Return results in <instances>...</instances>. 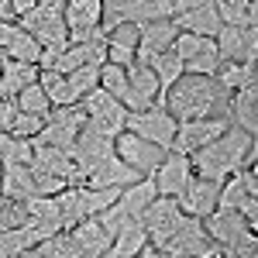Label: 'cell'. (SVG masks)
Returning a JSON list of instances; mask_svg holds the SVG:
<instances>
[{"mask_svg": "<svg viewBox=\"0 0 258 258\" xmlns=\"http://www.w3.org/2000/svg\"><path fill=\"white\" fill-rule=\"evenodd\" d=\"M231 93L220 90L214 76H179L165 90V110L176 120H210L227 117Z\"/></svg>", "mask_w": 258, "mask_h": 258, "instance_id": "1", "label": "cell"}, {"mask_svg": "<svg viewBox=\"0 0 258 258\" xmlns=\"http://www.w3.org/2000/svg\"><path fill=\"white\" fill-rule=\"evenodd\" d=\"M258 152L255 148V135H244L241 127H227L217 141H210L207 148H200L189 155L193 176L197 179H210V182H224L227 176H234L241 165L248 162V155Z\"/></svg>", "mask_w": 258, "mask_h": 258, "instance_id": "2", "label": "cell"}, {"mask_svg": "<svg viewBox=\"0 0 258 258\" xmlns=\"http://www.w3.org/2000/svg\"><path fill=\"white\" fill-rule=\"evenodd\" d=\"M176 124L179 120L165 110V103H152V107H145V110L127 114L124 131H131V135H138L141 141H148V145H155L162 152H169V148H172V135H176Z\"/></svg>", "mask_w": 258, "mask_h": 258, "instance_id": "3", "label": "cell"}, {"mask_svg": "<svg viewBox=\"0 0 258 258\" xmlns=\"http://www.w3.org/2000/svg\"><path fill=\"white\" fill-rule=\"evenodd\" d=\"M80 107H83V114H86V127H90V131H97L100 138H110V141H114L120 131H124L127 110H124L110 93L93 90V93H86V97L80 100Z\"/></svg>", "mask_w": 258, "mask_h": 258, "instance_id": "4", "label": "cell"}, {"mask_svg": "<svg viewBox=\"0 0 258 258\" xmlns=\"http://www.w3.org/2000/svg\"><path fill=\"white\" fill-rule=\"evenodd\" d=\"M203 224V231H207V238L214 241V244H220L224 251L227 248H238V244H251V241H258V224H251V220H244L241 214H234V210H214L210 217L200 220Z\"/></svg>", "mask_w": 258, "mask_h": 258, "instance_id": "5", "label": "cell"}, {"mask_svg": "<svg viewBox=\"0 0 258 258\" xmlns=\"http://www.w3.org/2000/svg\"><path fill=\"white\" fill-rule=\"evenodd\" d=\"M83 127H86V114H83V107H52V114L45 120V127L38 131L41 145H52V148H59V152H69L76 138L83 135Z\"/></svg>", "mask_w": 258, "mask_h": 258, "instance_id": "6", "label": "cell"}, {"mask_svg": "<svg viewBox=\"0 0 258 258\" xmlns=\"http://www.w3.org/2000/svg\"><path fill=\"white\" fill-rule=\"evenodd\" d=\"M182 220H186V214L176 207V200L155 197L148 203L145 217H141V227H145V234H148V244H152V248H162V244L182 227Z\"/></svg>", "mask_w": 258, "mask_h": 258, "instance_id": "7", "label": "cell"}, {"mask_svg": "<svg viewBox=\"0 0 258 258\" xmlns=\"http://www.w3.org/2000/svg\"><path fill=\"white\" fill-rule=\"evenodd\" d=\"M231 127L227 117H210V120H179L176 135H172V148L176 155H193L200 148H207L210 141H217L224 131Z\"/></svg>", "mask_w": 258, "mask_h": 258, "instance_id": "8", "label": "cell"}, {"mask_svg": "<svg viewBox=\"0 0 258 258\" xmlns=\"http://www.w3.org/2000/svg\"><path fill=\"white\" fill-rule=\"evenodd\" d=\"M62 24L69 31V41H103L100 28V0H66Z\"/></svg>", "mask_w": 258, "mask_h": 258, "instance_id": "9", "label": "cell"}, {"mask_svg": "<svg viewBox=\"0 0 258 258\" xmlns=\"http://www.w3.org/2000/svg\"><path fill=\"white\" fill-rule=\"evenodd\" d=\"M114 155H117L127 169H135L138 176H152L155 169H159V162L169 155V152H162L155 145H148V141H141L138 135H131V131H120L117 138H114Z\"/></svg>", "mask_w": 258, "mask_h": 258, "instance_id": "10", "label": "cell"}, {"mask_svg": "<svg viewBox=\"0 0 258 258\" xmlns=\"http://www.w3.org/2000/svg\"><path fill=\"white\" fill-rule=\"evenodd\" d=\"M217 55L220 62H258V28H231L224 24L217 31Z\"/></svg>", "mask_w": 258, "mask_h": 258, "instance_id": "11", "label": "cell"}, {"mask_svg": "<svg viewBox=\"0 0 258 258\" xmlns=\"http://www.w3.org/2000/svg\"><path fill=\"white\" fill-rule=\"evenodd\" d=\"M152 182H155V193H159V197L179 200V197H182V189L193 182L189 155H176V152H169V155L159 162V169L152 172Z\"/></svg>", "mask_w": 258, "mask_h": 258, "instance_id": "12", "label": "cell"}, {"mask_svg": "<svg viewBox=\"0 0 258 258\" xmlns=\"http://www.w3.org/2000/svg\"><path fill=\"white\" fill-rule=\"evenodd\" d=\"M176 35H179V31H176V24H172V21H148V24H141L138 48H135V62L152 66L162 52H169V48H172Z\"/></svg>", "mask_w": 258, "mask_h": 258, "instance_id": "13", "label": "cell"}, {"mask_svg": "<svg viewBox=\"0 0 258 258\" xmlns=\"http://www.w3.org/2000/svg\"><path fill=\"white\" fill-rule=\"evenodd\" d=\"M124 76H127V90H131V114L152 107V103H165V93H162V86H159V80H155V73H152V66L131 62V66L124 69Z\"/></svg>", "mask_w": 258, "mask_h": 258, "instance_id": "14", "label": "cell"}, {"mask_svg": "<svg viewBox=\"0 0 258 258\" xmlns=\"http://www.w3.org/2000/svg\"><path fill=\"white\" fill-rule=\"evenodd\" d=\"M217 197H220V182H210V179H197L182 189V197L176 200V207L193 220H203L217 210Z\"/></svg>", "mask_w": 258, "mask_h": 258, "instance_id": "15", "label": "cell"}, {"mask_svg": "<svg viewBox=\"0 0 258 258\" xmlns=\"http://www.w3.org/2000/svg\"><path fill=\"white\" fill-rule=\"evenodd\" d=\"M227 120L244 135H258V83L241 86L227 100Z\"/></svg>", "mask_w": 258, "mask_h": 258, "instance_id": "16", "label": "cell"}, {"mask_svg": "<svg viewBox=\"0 0 258 258\" xmlns=\"http://www.w3.org/2000/svg\"><path fill=\"white\" fill-rule=\"evenodd\" d=\"M176 31H186V35H197V38H217V31L224 28L220 24V14L214 4H203V7H189V11H179L176 18Z\"/></svg>", "mask_w": 258, "mask_h": 258, "instance_id": "17", "label": "cell"}, {"mask_svg": "<svg viewBox=\"0 0 258 258\" xmlns=\"http://www.w3.org/2000/svg\"><path fill=\"white\" fill-rule=\"evenodd\" d=\"M69 234H73V241L80 244L83 255L100 258L107 248H110V234L100 227L97 217H86V220H80V224H73V227H69Z\"/></svg>", "mask_w": 258, "mask_h": 258, "instance_id": "18", "label": "cell"}, {"mask_svg": "<svg viewBox=\"0 0 258 258\" xmlns=\"http://www.w3.org/2000/svg\"><path fill=\"white\" fill-rule=\"evenodd\" d=\"M31 83H38V66H31V62H4V69H0V97H18L24 86H31Z\"/></svg>", "mask_w": 258, "mask_h": 258, "instance_id": "19", "label": "cell"}, {"mask_svg": "<svg viewBox=\"0 0 258 258\" xmlns=\"http://www.w3.org/2000/svg\"><path fill=\"white\" fill-rule=\"evenodd\" d=\"M220 24L231 28H258V0H214Z\"/></svg>", "mask_w": 258, "mask_h": 258, "instance_id": "20", "label": "cell"}, {"mask_svg": "<svg viewBox=\"0 0 258 258\" xmlns=\"http://www.w3.org/2000/svg\"><path fill=\"white\" fill-rule=\"evenodd\" d=\"M214 83H217L220 90L234 93L241 86L258 83V69H255V62H220L217 73H214Z\"/></svg>", "mask_w": 258, "mask_h": 258, "instance_id": "21", "label": "cell"}, {"mask_svg": "<svg viewBox=\"0 0 258 258\" xmlns=\"http://www.w3.org/2000/svg\"><path fill=\"white\" fill-rule=\"evenodd\" d=\"M145 244H148V234H145L141 220H135V224L120 227L117 234L110 238V248H107V251H114L117 258H138L141 251H145Z\"/></svg>", "mask_w": 258, "mask_h": 258, "instance_id": "22", "label": "cell"}, {"mask_svg": "<svg viewBox=\"0 0 258 258\" xmlns=\"http://www.w3.org/2000/svg\"><path fill=\"white\" fill-rule=\"evenodd\" d=\"M62 11H66V0H41L35 11H28L24 18H18L21 31H38V28H48V24H62Z\"/></svg>", "mask_w": 258, "mask_h": 258, "instance_id": "23", "label": "cell"}, {"mask_svg": "<svg viewBox=\"0 0 258 258\" xmlns=\"http://www.w3.org/2000/svg\"><path fill=\"white\" fill-rule=\"evenodd\" d=\"M38 86H41V93L48 97L52 107H76V97H73V90H69V83H66L62 73L38 69Z\"/></svg>", "mask_w": 258, "mask_h": 258, "instance_id": "24", "label": "cell"}, {"mask_svg": "<svg viewBox=\"0 0 258 258\" xmlns=\"http://www.w3.org/2000/svg\"><path fill=\"white\" fill-rule=\"evenodd\" d=\"M100 90L103 93H110V97L117 100L120 107L131 114V90H127V76H124V69L120 66H100Z\"/></svg>", "mask_w": 258, "mask_h": 258, "instance_id": "25", "label": "cell"}, {"mask_svg": "<svg viewBox=\"0 0 258 258\" xmlns=\"http://www.w3.org/2000/svg\"><path fill=\"white\" fill-rule=\"evenodd\" d=\"M31 152H35L31 138L0 135V165H31Z\"/></svg>", "mask_w": 258, "mask_h": 258, "instance_id": "26", "label": "cell"}, {"mask_svg": "<svg viewBox=\"0 0 258 258\" xmlns=\"http://www.w3.org/2000/svg\"><path fill=\"white\" fill-rule=\"evenodd\" d=\"M4 55L11 62H31V66H38V59H41V45L28 31H21L18 28V35L7 41V48H4Z\"/></svg>", "mask_w": 258, "mask_h": 258, "instance_id": "27", "label": "cell"}, {"mask_svg": "<svg viewBox=\"0 0 258 258\" xmlns=\"http://www.w3.org/2000/svg\"><path fill=\"white\" fill-rule=\"evenodd\" d=\"M14 103H18L21 114H31V117H48V114H52V103H48V97H45V93H41L38 83L24 86L18 97H14Z\"/></svg>", "mask_w": 258, "mask_h": 258, "instance_id": "28", "label": "cell"}, {"mask_svg": "<svg viewBox=\"0 0 258 258\" xmlns=\"http://www.w3.org/2000/svg\"><path fill=\"white\" fill-rule=\"evenodd\" d=\"M66 83H69L73 97H76V103H80L86 93L100 90V66H80V69H73V73L66 76Z\"/></svg>", "mask_w": 258, "mask_h": 258, "instance_id": "29", "label": "cell"}, {"mask_svg": "<svg viewBox=\"0 0 258 258\" xmlns=\"http://www.w3.org/2000/svg\"><path fill=\"white\" fill-rule=\"evenodd\" d=\"M152 73H155V80H159L162 93H165V90H169L179 76H186V73H182V62H179V55L172 52V48H169V52H162L159 59L152 62Z\"/></svg>", "mask_w": 258, "mask_h": 258, "instance_id": "30", "label": "cell"}, {"mask_svg": "<svg viewBox=\"0 0 258 258\" xmlns=\"http://www.w3.org/2000/svg\"><path fill=\"white\" fill-rule=\"evenodd\" d=\"M45 120L48 117H31V114H21L18 110V120H14V127H11L7 135H14V138H38V131L45 127Z\"/></svg>", "mask_w": 258, "mask_h": 258, "instance_id": "31", "label": "cell"}, {"mask_svg": "<svg viewBox=\"0 0 258 258\" xmlns=\"http://www.w3.org/2000/svg\"><path fill=\"white\" fill-rule=\"evenodd\" d=\"M18 120V103L11 97H0V135H7Z\"/></svg>", "mask_w": 258, "mask_h": 258, "instance_id": "32", "label": "cell"}, {"mask_svg": "<svg viewBox=\"0 0 258 258\" xmlns=\"http://www.w3.org/2000/svg\"><path fill=\"white\" fill-rule=\"evenodd\" d=\"M224 255L227 258H258V241H251V244H238V248H227Z\"/></svg>", "mask_w": 258, "mask_h": 258, "instance_id": "33", "label": "cell"}, {"mask_svg": "<svg viewBox=\"0 0 258 258\" xmlns=\"http://www.w3.org/2000/svg\"><path fill=\"white\" fill-rule=\"evenodd\" d=\"M41 0H11V11H14V24H18V18H24L28 11H35Z\"/></svg>", "mask_w": 258, "mask_h": 258, "instance_id": "34", "label": "cell"}, {"mask_svg": "<svg viewBox=\"0 0 258 258\" xmlns=\"http://www.w3.org/2000/svg\"><path fill=\"white\" fill-rule=\"evenodd\" d=\"M14 35H18V24L14 21H0V52L7 48V41L14 38Z\"/></svg>", "mask_w": 258, "mask_h": 258, "instance_id": "35", "label": "cell"}, {"mask_svg": "<svg viewBox=\"0 0 258 258\" xmlns=\"http://www.w3.org/2000/svg\"><path fill=\"white\" fill-rule=\"evenodd\" d=\"M0 21H14V11H11V0H0Z\"/></svg>", "mask_w": 258, "mask_h": 258, "instance_id": "36", "label": "cell"}, {"mask_svg": "<svg viewBox=\"0 0 258 258\" xmlns=\"http://www.w3.org/2000/svg\"><path fill=\"white\" fill-rule=\"evenodd\" d=\"M18 258H48V255H45V251H41L38 244H35V248H28V251H21Z\"/></svg>", "mask_w": 258, "mask_h": 258, "instance_id": "37", "label": "cell"}, {"mask_svg": "<svg viewBox=\"0 0 258 258\" xmlns=\"http://www.w3.org/2000/svg\"><path fill=\"white\" fill-rule=\"evenodd\" d=\"M138 258H162V255H159V251H155V248H152V244H145V251H141Z\"/></svg>", "mask_w": 258, "mask_h": 258, "instance_id": "38", "label": "cell"}, {"mask_svg": "<svg viewBox=\"0 0 258 258\" xmlns=\"http://www.w3.org/2000/svg\"><path fill=\"white\" fill-rule=\"evenodd\" d=\"M4 62H7V55H4V52H0V69H4Z\"/></svg>", "mask_w": 258, "mask_h": 258, "instance_id": "39", "label": "cell"}]
</instances>
